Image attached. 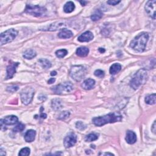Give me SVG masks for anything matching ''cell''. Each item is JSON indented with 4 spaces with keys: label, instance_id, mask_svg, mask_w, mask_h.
Wrapping results in <instances>:
<instances>
[{
    "label": "cell",
    "instance_id": "obj_1",
    "mask_svg": "<svg viewBox=\"0 0 156 156\" xmlns=\"http://www.w3.org/2000/svg\"><path fill=\"white\" fill-rule=\"evenodd\" d=\"M122 120V116L119 113H111L102 117L92 119L93 123L96 126H102L108 123H114Z\"/></svg>",
    "mask_w": 156,
    "mask_h": 156
},
{
    "label": "cell",
    "instance_id": "obj_2",
    "mask_svg": "<svg viewBox=\"0 0 156 156\" xmlns=\"http://www.w3.org/2000/svg\"><path fill=\"white\" fill-rule=\"evenodd\" d=\"M149 39V34L147 33H141L133 39L130 46L135 51L141 52L144 51L146 43Z\"/></svg>",
    "mask_w": 156,
    "mask_h": 156
},
{
    "label": "cell",
    "instance_id": "obj_3",
    "mask_svg": "<svg viewBox=\"0 0 156 156\" xmlns=\"http://www.w3.org/2000/svg\"><path fill=\"white\" fill-rule=\"evenodd\" d=\"M148 71L144 68L139 70L133 75L130 82V86L134 90H137L146 83L148 80Z\"/></svg>",
    "mask_w": 156,
    "mask_h": 156
},
{
    "label": "cell",
    "instance_id": "obj_4",
    "mask_svg": "<svg viewBox=\"0 0 156 156\" xmlns=\"http://www.w3.org/2000/svg\"><path fill=\"white\" fill-rule=\"evenodd\" d=\"M86 74V69L82 65H74L71 68L70 75L74 81L79 82L84 78Z\"/></svg>",
    "mask_w": 156,
    "mask_h": 156
},
{
    "label": "cell",
    "instance_id": "obj_5",
    "mask_svg": "<svg viewBox=\"0 0 156 156\" xmlns=\"http://www.w3.org/2000/svg\"><path fill=\"white\" fill-rule=\"evenodd\" d=\"M18 31L14 29H8L5 32L1 33L0 36V43L1 45L4 44L10 43L14 40L15 38L17 36Z\"/></svg>",
    "mask_w": 156,
    "mask_h": 156
},
{
    "label": "cell",
    "instance_id": "obj_6",
    "mask_svg": "<svg viewBox=\"0 0 156 156\" xmlns=\"http://www.w3.org/2000/svg\"><path fill=\"white\" fill-rule=\"evenodd\" d=\"M46 9L44 7L37 5H27L25 9V12L34 17H41L45 14Z\"/></svg>",
    "mask_w": 156,
    "mask_h": 156
},
{
    "label": "cell",
    "instance_id": "obj_7",
    "mask_svg": "<svg viewBox=\"0 0 156 156\" xmlns=\"http://www.w3.org/2000/svg\"><path fill=\"white\" fill-rule=\"evenodd\" d=\"M34 95V90L32 87H26L21 92V100L23 104H29L32 101Z\"/></svg>",
    "mask_w": 156,
    "mask_h": 156
},
{
    "label": "cell",
    "instance_id": "obj_8",
    "mask_svg": "<svg viewBox=\"0 0 156 156\" xmlns=\"http://www.w3.org/2000/svg\"><path fill=\"white\" fill-rule=\"evenodd\" d=\"M73 89V84L70 82H66L63 84H59L51 88V90L56 94H62L63 92H70Z\"/></svg>",
    "mask_w": 156,
    "mask_h": 156
},
{
    "label": "cell",
    "instance_id": "obj_9",
    "mask_svg": "<svg viewBox=\"0 0 156 156\" xmlns=\"http://www.w3.org/2000/svg\"><path fill=\"white\" fill-rule=\"evenodd\" d=\"M77 141V136L73 132L70 133L66 135L64 140V145L66 148H69L73 146Z\"/></svg>",
    "mask_w": 156,
    "mask_h": 156
},
{
    "label": "cell",
    "instance_id": "obj_10",
    "mask_svg": "<svg viewBox=\"0 0 156 156\" xmlns=\"http://www.w3.org/2000/svg\"><path fill=\"white\" fill-rule=\"evenodd\" d=\"M155 4L156 1H148L145 5V11L148 15L154 20L155 19Z\"/></svg>",
    "mask_w": 156,
    "mask_h": 156
},
{
    "label": "cell",
    "instance_id": "obj_11",
    "mask_svg": "<svg viewBox=\"0 0 156 156\" xmlns=\"http://www.w3.org/2000/svg\"><path fill=\"white\" fill-rule=\"evenodd\" d=\"M19 63L18 62H12L7 66L6 68V79H11L14 76V74L16 73V69L18 66H19Z\"/></svg>",
    "mask_w": 156,
    "mask_h": 156
},
{
    "label": "cell",
    "instance_id": "obj_12",
    "mask_svg": "<svg viewBox=\"0 0 156 156\" xmlns=\"http://www.w3.org/2000/svg\"><path fill=\"white\" fill-rule=\"evenodd\" d=\"M94 38L93 34L90 31H86V32L82 34L78 38V41L81 42H88L92 41Z\"/></svg>",
    "mask_w": 156,
    "mask_h": 156
},
{
    "label": "cell",
    "instance_id": "obj_13",
    "mask_svg": "<svg viewBox=\"0 0 156 156\" xmlns=\"http://www.w3.org/2000/svg\"><path fill=\"white\" fill-rule=\"evenodd\" d=\"M18 121H19V118L16 116L9 115L1 119V122H2L4 125H14L18 122Z\"/></svg>",
    "mask_w": 156,
    "mask_h": 156
},
{
    "label": "cell",
    "instance_id": "obj_14",
    "mask_svg": "<svg viewBox=\"0 0 156 156\" xmlns=\"http://www.w3.org/2000/svg\"><path fill=\"white\" fill-rule=\"evenodd\" d=\"M126 140L129 144H133L137 141V135L135 133L131 131H128L126 133Z\"/></svg>",
    "mask_w": 156,
    "mask_h": 156
},
{
    "label": "cell",
    "instance_id": "obj_15",
    "mask_svg": "<svg viewBox=\"0 0 156 156\" xmlns=\"http://www.w3.org/2000/svg\"><path fill=\"white\" fill-rule=\"evenodd\" d=\"M95 81L94 79H88L84 81V82L82 84V87L85 89V90H91L93 87H95Z\"/></svg>",
    "mask_w": 156,
    "mask_h": 156
},
{
    "label": "cell",
    "instance_id": "obj_16",
    "mask_svg": "<svg viewBox=\"0 0 156 156\" xmlns=\"http://www.w3.org/2000/svg\"><path fill=\"white\" fill-rule=\"evenodd\" d=\"M35 135H36V132L33 129H30L26 132L25 135V140L26 142H33L35 138Z\"/></svg>",
    "mask_w": 156,
    "mask_h": 156
},
{
    "label": "cell",
    "instance_id": "obj_17",
    "mask_svg": "<svg viewBox=\"0 0 156 156\" xmlns=\"http://www.w3.org/2000/svg\"><path fill=\"white\" fill-rule=\"evenodd\" d=\"M73 33L66 28L62 29L60 33L58 34V37L60 39H69L73 37Z\"/></svg>",
    "mask_w": 156,
    "mask_h": 156
},
{
    "label": "cell",
    "instance_id": "obj_18",
    "mask_svg": "<svg viewBox=\"0 0 156 156\" xmlns=\"http://www.w3.org/2000/svg\"><path fill=\"white\" fill-rule=\"evenodd\" d=\"M51 107L53 110H59L62 108V101L59 99H54L51 101Z\"/></svg>",
    "mask_w": 156,
    "mask_h": 156
},
{
    "label": "cell",
    "instance_id": "obj_19",
    "mask_svg": "<svg viewBox=\"0 0 156 156\" xmlns=\"http://www.w3.org/2000/svg\"><path fill=\"white\" fill-rule=\"evenodd\" d=\"M75 9L74 4L72 1H68L66 3L64 7V11L66 13L72 12Z\"/></svg>",
    "mask_w": 156,
    "mask_h": 156
},
{
    "label": "cell",
    "instance_id": "obj_20",
    "mask_svg": "<svg viewBox=\"0 0 156 156\" xmlns=\"http://www.w3.org/2000/svg\"><path fill=\"white\" fill-rule=\"evenodd\" d=\"M88 48L86 47H80L76 50V54L79 57H86L88 55Z\"/></svg>",
    "mask_w": 156,
    "mask_h": 156
},
{
    "label": "cell",
    "instance_id": "obj_21",
    "mask_svg": "<svg viewBox=\"0 0 156 156\" xmlns=\"http://www.w3.org/2000/svg\"><path fill=\"white\" fill-rule=\"evenodd\" d=\"M121 66L118 63H116L113 64L112 66H110V73L111 74H116L118 73L119 71L121 70Z\"/></svg>",
    "mask_w": 156,
    "mask_h": 156
},
{
    "label": "cell",
    "instance_id": "obj_22",
    "mask_svg": "<svg viewBox=\"0 0 156 156\" xmlns=\"http://www.w3.org/2000/svg\"><path fill=\"white\" fill-rule=\"evenodd\" d=\"M37 56L36 52L33 50H26L23 54V57L26 59H32Z\"/></svg>",
    "mask_w": 156,
    "mask_h": 156
},
{
    "label": "cell",
    "instance_id": "obj_23",
    "mask_svg": "<svg viewBox=\"0 0 156 156\" xmlns=\"http://www.w3.org/2000/svg\"><path fill=\"white\" fill-rule=\"evenodd\" d=\"M102 15H103V14H102V11L100 9H97L91 15L90 18L93 21H98V20H100L102 17Z\"/></svg>",
    "mask_w": 156,
    "mask_h": 156
},
{
    "label": "cell",
    "instance_id": "obj_24",
    "mask_svg": "<svg viewBox=\"0 0 156 156\" xmlns=\"http://www.w3.org/2000/svg\"><path fill=\"white\" fill-rule=\"evenodd\" d=\"M155 100H156L155 94V93H153V94H151V95H149L148 96H146L145 102L148 104L154 105L155 104V101H156Z\"/></svg>",
    "mask_w": 156,
    "mask_h": 156
},
{
    "label": "cell",
    "instance_id": "obj_25",
    "mask_svg": "<svg viewBox=\"0 0 156 156\" xmlns=\"http://www.w3.org/2000/svg\"><path fill=\"white\" fill-rule=\"evenodd\" d=\"M39 61L44 68H50L51 66V62L46 59H40Z\"/></svg>",
    "mask_w": 156,
    "mask_h": 156
},
{
    "label": "cell",
    "instance_id": "obj_26",
    "mask_svg": "<svg viewBox=\"0 0 156 156\" xmlns=\"http://www.w3.org/2000/svg\"><path fill=\"white\" fill-rule=\"evenodd\" d=\"M98 139V135L96 134V133H90V134L88 135L86 137V141L88 142H91L93 141L96 140Z\"/></svg>",
    "mask_w": 156,
    "mask_h": 156
},
{
    "label": "cell",
    "instance_id": "obj_27",
    "mask_svg": "<svg viewBox=\"0 0 156 156\" xmlns=\"http://www.w3.org/2000/svg\"><path fill=\"white\" fill-rule=\"evenodd\" d=\"M67 54H68V51L66 50H65V49H62V50H57L56 52V56L57 57H59V58H63Z\"/></svg>",
    "mask_w": 156,
    "mask_h": 156
},
{
    "label": "cell",
    "instance_id": "obj_28",
    "mask_svg": "<svg viewBox=\"0 0 156 156\" xmlns=\"http://www.w3.org/2000/svg\"><path fill=\"white\" fill-rule=\"evenodd\" d=\"M25 128V124H23V123H20L17 124V125L13 129V131L14 132H21L23 131Z\"/></svg>",
    "mask_w": 156,
    "mask_h": 156
},
{
    "label": "cell",
    "instance_id": "obj_29",
    "mask_svg": "<svg viewBox=\"0 0 156 156\" xmlns=\"http://www.w3.org/2000/svg\"><path fill=\"white\" fill-rule=\"evenodd\" d=\"M30 151L31 150L29 148H24L20 150L19 155L21 156H27L30 154Z\"/></svg>",
    "mask_w": 156,
    "mask_h": 156
},
{
    "label": "cell",
    "instance_id": "obj_30",
    "mask_svg": "<svg viewBox=\"0 0 156 156\" xmlns=\"http://www.w3.org/2000/svg\"><path fill=\"white\" fill-rule=\"evenodd\" d=\"M70 115V113L68 111H64L60 114L59 115V117H58V119H65L66 118H67L69 117V116Z\"/></svg>",
    "mask_w": 156,
    "mask_h": 156
},
{
    "label": "cell",
    "instance_id": "obj_31",
    "mask_svg": "<svg viewBox=\"0 0 156 156\" xmlns=\"http://www.w3.org/2000/svg\"><path fill=\"white\" fill-rule=\"evenodd\" d=\"M76 127L77 129H79V130L82 131L86 128V125L81 121H78L76 124Z\"/></svg>",
    "mask_w": 156,
    "mask_h": 156
},
{
    "label": "cell",
    "instance_id": "obj_32",
    "mask_svg": "<svg viewBox=\"0 0 156 156\" xmlns=\"http://www.w3.org/2000/svg\"><path fill=\"white\" fill-rule=\"evenodd\" d=\"M63 25H64L63 23H57V25H56V23L52 24L50 27L49 30L50 31H56V30H57V29H59L60 26H63Z\"/></svg>",
    "mask_w": 156,
    "mask_h": 156
},
{
    "label": "cell",
    "instance_id": "obj_33",
    "mask_svg": "<svg viewBox=\"0 0 156 156\" xmlns=\"http://www.w3.org/2000/svg\"><path fill=\"white\" fill-rule=\"evenodd\" d=\"M94 74L96 77H98L100 78H102L104 76V72L101 70H96L95 71Z\"/></svg>",
    "mask_w": 156,
    "mask_h": 156
},
{
    "label": "cell",
    "instance_id": "obj_34",
    "mask_svg": "<svg viewBox=\"0 0 156 156\" xmlns=\"http://www.w3.org/2000/svg\"><path fill=\"white\" fill-rule=\"evenodd\" d=\"M19 90V87L16 86H12L7 88V90L10 92H15Z\"/></svg>",
    "mask_w": 156,
    "mask_h": 156
},
{
    "label": "cell",
    "instance_id": "obj_35",
    "mask_svg": "<svg viewBox=\"0 0 156 156\" xmlns=\"http://www.w3.org/2000/svg\"><path fill=\"white\" fill-rule=\"evenodd\" d=\"M120 1H115V0H111V1H108V2H107V3H108V4H109V5H112V6H115L117 5V4H118V3H119Z\"/></svg>",
    "mask_w": 156,
    "mask_h": 156
},
{
    "label": "cell",
    "instance_id": "obj_36",
    "mask_svg": "<svg viewBox=\"0 0 156 156\" xmlns=\"http://www.w3.org/2000/svg\"><path fill=\"white\" fill-rule=\"evenodd\" d=\"M151 131H153V132L154 133H155V132H156V129H155V121H154L153 124V126L152 127H151Z\"/></svg>",
    "mask_w": 156,
    "mask_h": 156
},
{
    "label": "cell",
    "instance_id": "obj_37",
    "mask_svg": "<svg viewBox=\"0 0 156 156\" xmlns=\"http://www.w3.org/2000/svg\"><path fill=\"white\" fill-rule=\"evenodd\" d=\"M55 81H56V79L55 78H51V79H49V81H48V83L51 84L54 83L55 82Z\"/></svg>",
    "mask_w": 156,
    "mask_h": 156
},
{
    "label": "cell",
    "instance_id": "obj_38",
    "mask_svg": "<svg viewBox=\"0 0 156 156\" xmlns=\"http://www.w3.org/2000/svg\"><path fill=\"white\" fill-rule=\"evenodd\" d=\"M6 154L5 151H4L3 148H1V149H0V155H5Z\"/></svg>",
    "mask_w": 156,
    "mask_h": 156
},
{
    "label": "cell",
    "instance_id": "obj_39",
    "mask_svg": "<svg viewBox=\"0 0 156 156\" xmlns=\"http://www.w3.org/2000/svg\"><path fill=\"white\" fill-rule=\"evenodd\" d=\"M80 3H81V5L82 6H86V4L87 3V1H80Z\"/></svg>",
    "mask_w": 156,
    "mask_h": 156
},
{
    "label": "cell",
    "instance_id": "obj_40",
    "mask_svg": "<svg viewBox=\"0 0 156 156\" xmlns=\"http://www.w3.org/2000/svg\"><path fill=\"white\" fill-rule=\"evenodd\" d=\"M40 117L42 118H46V114H44L43 113H42L41 114V115H40Z\"/></svg>",
    "mask_w": 156,
    "mask_h": 156
},
{
    "label": "cell",
    "instance_id": "obj_41",
    "mask_svg": "<svg viewBox=\"0 0 156 156\" xmlns=\"http://www.w3.org/2000/svg\"><path fill=\"white\" fill-rule=\"evenodd\" d=\"M57 74V72L55 71H51V76H56Z\"/></svg>",
    "mask_w": 156,
    "mask_h": 156
},
{
    "label": "cell",
    "instance_id": "obj_42",
    "mask_svg": "<svg viewBox=\"0 0 156 156\" xmlns=\"http://www.w3.org/2000/svg\"><path fill=\"white\" fill-rule=\"evenodd\" d=\"M99 51H100L101 53L105 52V50H104V48H100V49H99Z\"/></svg>",
    "mask_w": 156,
    "mask_h": 156
},
{
    "label": "cell",
    "instance_id": "obj_43",
    "mask_svg": "<svg viewBox=\"0 0 156 156\" xmlns=\"http://www.w3.org/2000/svg\"><path fill=\"white\" fill-rule=\"evenodd\" d=\"M103 155H114V154H112V153H104Z\"/></svg>",
    "mask_w": 156,
    "mask_h": 156
}]
</instances>
